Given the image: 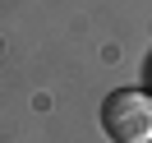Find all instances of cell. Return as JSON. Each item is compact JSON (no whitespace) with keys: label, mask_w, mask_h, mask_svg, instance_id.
<instances>
[{"label":"cell","mask_w":152,"mask_h":143,"mask_svg":"<svg viewBox=\"0 0 152 143\" xmlns=\"http://www.w3.org/2000/svg\"><path fill=\"white\" fill-rule=\"evenodd\" d=\"M102 129L115 143H152V97L143 88H120L102 102Z\"/></svg>","instance_id":"obj_1"}]
</instances>
